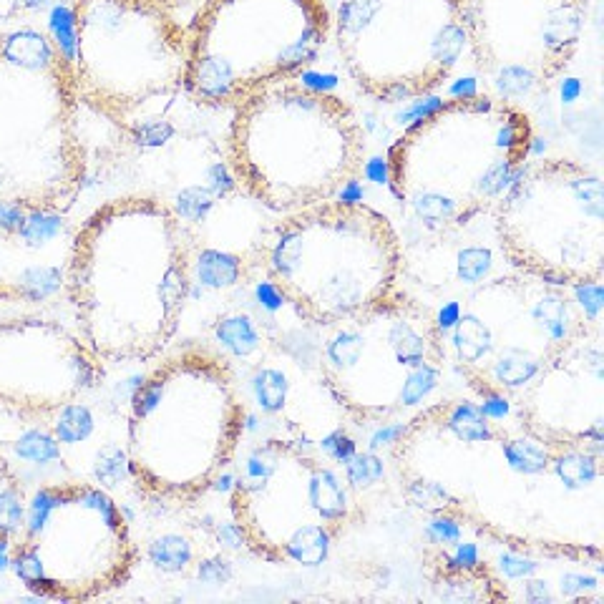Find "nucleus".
<instances>
[{
	"instance_id": "obj_8",
	"label": "nucleus",
	"mask_w": 604,
	"mask_h": 604,
	"mask_svg": "<svg viewBox=\"0 0 604 604\" xmlns=\"http://www.w3.org/2000/svg\"><path fill=\"white\" fill-rule=\"evenodd\" d=\"M592 323L569 287L514 272L474 287L438 328L448 365L469 391L511 406Z\"/></svg>"
},
{
	"instance_id": "obj_17",
	"label": "nucleus",
	"mask_w": 604,
	"mask_h": 604,
	"mask_svg": "<svg viewBox=\"0 0 604 604\" xmlns=\"http://www.w3.org/2000/svg\"><path fill=\"white\" fill-rule=\"evenodd\" d=\"M106 363L79 330L41 315L0 323V403L18 416L43 418L94 391Z\"/></svg>"
},
{
	"instance_id": "obj_10",
	"label": "nucleus",
	"mask_w": 604,
	"mask_h": 604,
	"mask_svg": "<svg viewBox=\"0 0 604 604\" xmlns=\"http://www.w3.org/2000/svg\"><path fill=\"white\" fill-rule=\"evenodd\" d=\"M71 68L81 106L124 131L187 84L189 33L167 0H73Z\"/></svg>"
},
{
	"instance_id": "obj_20",
	"label": "nucleus",
	"mask_w": 604,
	"mask_h": 604,
	"mask_svg": "<svg viewBox=\"0 0 604 604\" xmlns=\"http://www.w3.org/2000/svg\"><path fill=\"white\" fill-rule=\"evenodd\" d=\"M28 494L8 456L0 451V547H11L21 532Z\"/></svg>"
},
{
	"instance_id": "obj_13",
	"label": "nucleus",
	"mask_w": 604,
	"mask_h": 604,
	"mask_svg": "<svg viewBox=\"0 0 604 604\" xmlns=\"http://www.w3.org/2000/svg\"><path fill=\"white\" fill-rule=\"evenodd\" d=\"M139 562L114 496L86 479L51 481L28 496L11 569L23 589L53 602H91L124 587Z\"/></svg>"
},
{
	"instance_id": "obj_4",
	"label": "nucleus",
	"mask_w": 604,
	"mask_h": 604,
	"mask_svg": "<svg viewBox=\"0 0 604 604\" xmlns=\"http://www.w3.org/2000/svg\"><path fill=\"white\" fill-rule=\"evenodd\" d=\"M247 408L219 350L187 345L136 386L126 413V466L154 501L192 504L235 461Z\"/></svg>"
},
{
	"instance_id": "obj_7",
	"label": "nucleus",
	"mask_w": 604,
	"mask_h": 604,
	"mask_svg": "<svg viewBox=\"0 0 604 604\" xmlns=\"http://www.w3.org/2000/svg\"><path fill=\"white\" fill-rule=\"evenodd\" d=\"M255 262L297 318L330 328L398 290L403 245L381 209L333 197L282 214L257 242Z\"/></svg>"
},
{
	"instance_id": "obj_1",
	"label": "nucleus",
	"mask_w": 604,
	"mask_h": 604,
	"mask_svg": "<svg viewBox=\"0 0 604 604\" xmlns=\"http://www.w3.org/2000/svg\"><path fill=\"white\" fill-rule=\"evenodd\" d=\"M413 509L524 554L602 562L604 448L547 441L469 398H438L391 448Z\"/></svg>"
},
{
	"instance_id": "obj_2",
	"label": "nucleus",
	"mask_w": 604,
	"mask_h": 604,
	"mask_svg": "<svg viewBox=\"0 0 604 604\" xmlns=\"http://www.w3.org/2000/svg\"><path fill=\"white\" fill-rule=\"evenodd\" d=\"M192 237L157 194H121L73 230L63 295L104 363H149L177 335L192 295Z\"/></svg>"
},
{
	"instance_id": "obj_11",
	"label": "nucleus",
	"mask_w": 604,
	"mask_h": 604,
	"mask_svg": "<svg viewBox=\"0 0 604 604\" xmlns=\"http://www.w3.org/2000/svg\"><path fill=\"white\" fill-rule=\"evenodd\" d=\"M318 370L345 416L383 423L438 401L448 360L438 318L396 290L373 308L323 328Z\"/></svg>"
},
{
	"instance_id": "obj_19",
	"label": "nucleus",
	"mask_w": 604,
	"mask_h": 604,
	"mask_svg": "<svg viewBox=\"0 0 604 604\" xmlns=\"http://www.w3.org/2000/svg\"><path fill=\"white\" fill-rule=\"evenodd\" d=\"M61 217L0 209V302H38L51 285L63 290L73 232L61 237Z\"/></svg>"
},
{
	"instance_id": "obj_16",
	"label": "nucleus",
	"mask_w": 604,
	"mask_h": 604,
	"mask_svg": "<svg viewBox=\"0 0 604 604\" xmlns=\"http://www.w3.org/2000/svg\"><path fill=\"white\" fill-rule=\"evenodd\" d=\"M476 66L506 89H537L574 61L589 0H464Z\"/></svg>"
},
{
	"instance_id": "obj_6",
	"label": "nucleus",
	"mask_w": 604,
	"mask_h": 604,
	"mask_svg": "<svg viewBox=\"0 0 604 604\" xmlns=\"http://www.w3.org/2000/svg\"><path fill=\"white\" fill-rule=\"evenodd\" d=\"M79 111L71 56L51 33H0V209L71 212L89 174Z\"/></svg>"
},
{
	"instance_id": "obj_18",
	"label": "nucleus",
	"mask_w": 604,
	"mask_h": 604,
	"mask_svg": "<svg viewBox=\"0 0 604 604\" xmlns=\"http://www.w3.org/2000/svg\"><path fill=\"white\" fill-rule=\"evenodd\" d=\"M516 421L547 441L604 448V338L592 323L511 403Z\"/></svg>"
},
{
	"instance_id": "obj_14",
	"label": "nucleus",
	"mask_w": 604,
	"mask_h": 604,
	"mask_svg": "<svg viewBox=\"0 0 604 604\" xmlns=\"http://www.w3.org/2000/svg\"><path fill=\"white\" fill-rule=\"evenodd\" d=\"M491 214L501 255L516 272L569 290L602 282L604 184L587 164L529 162Z\"/></svg>"
},
{
	"instance_id": "obj_5",
	"label": "nucleus",
	"mask_w": 604,
	"mask_h": 604,
	"mask_svg": "<svg viewBox=\"0 0 604 604\" xmlns=\"http://www.w3.org/2000/svg\"><path fill=\"white\" fill-rule=\"evenodd\" d=\"M227 162L247 197L290 214L358 182L365 134L353 106L338 94L285 79L232 109Z\"/></svg>"
},
{
	"instance_id": "obj_15",
	"label": "nucleus",
	"mask_w": 604,
	"mask_h": 604,
	"mask_svg": "<svg viewBox=\"0 0 604 604\" xmlns=\"http://www.w3.org/2000/svg\"><path fill=\"white\" fill-rule=\"evenodd\" d=\"M333 41L350 81L381 104L433 94L471 51L464 0H340Z\"/></svg>"
},
{
	"instance_id": "obj_3",
	"label": "nucleus",
	"mask_w": 604,
	"mask_h": 604,
	"mask_svg": "<svg viewBox=\"0 0 604 604\" xmlns=\"http://www.w3.org/2000/svg\"><path fill=\"white\" fill-rule=\"evenodd\" d=\"M532 114L509 96H453L391 144L386 184L423 230L448 235L491 214L532 162Z\"/></svg>"
},
{
	"instance_id": "obj_9",
	"label": "nucleus",
	"mask_w": 604,
	"mask_h": 604,
	"mask_svg": "<svg viewBox=\"0 0 604 604\" xmlns=\"http://www.w3.org/2000/svg\"><path fill=\"white\" fill-rule=\"evenodd\" d=\"M230 516L247 552L275 567H320L365 519L343 469L287 438L257 443L237 471Z\"/></svg>"
},
{
	"instance_id": "obj_12",
	"label": "nucleus",
	"mask_w": 604,
	"mask_h": 604,
	"mask_svg": "<svg viewBox=\"0 0 604 604\" xmlns=\"http://www.w3.org/2000/svg\"><path fill=\"white\" fill-rule=\"evenodd\" d=\"M187 33L184 94L209 109H235L308 71L333 38V13L325 0H204Z\"/></svg>"
}]
</instances>
